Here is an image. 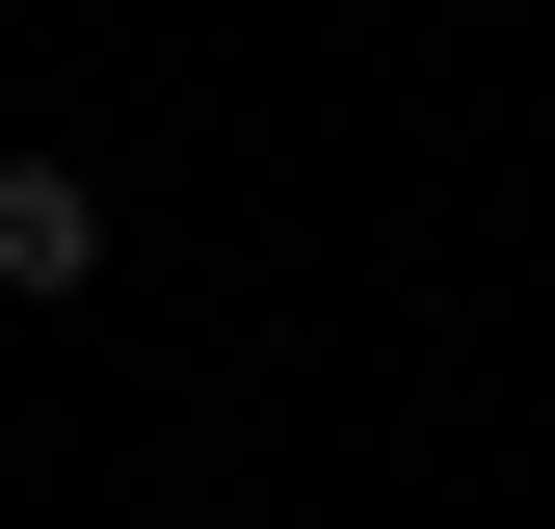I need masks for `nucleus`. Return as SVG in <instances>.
<instances>
[{
  "label": "nucleus",
  "mask_w": 555,
  "mask_h": 529,
  "mask_svg": "<svg viewBox=\"0 0 555 529\" xmlns=\"http://www.w3.org/2000/svg\"><path fill=\"white\" fill-rule=\"evenodd\" d=\"M80 238H106L80 185H53V159H0V292H80Z\"/></svg>",
  "instance_id": "nucleus-1"
}]
</instances>
